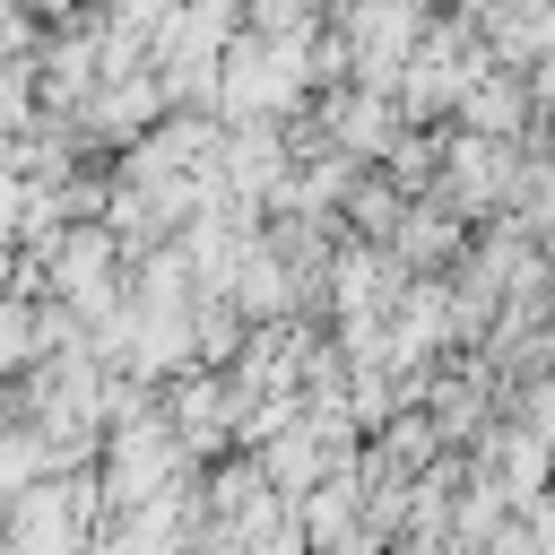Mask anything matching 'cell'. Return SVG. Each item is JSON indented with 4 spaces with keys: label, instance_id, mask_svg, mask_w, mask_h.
Masks as SVG:
<instances>
[{
    "label": "cell",
    "instance_id": "4",
    "mask_svg": "<svg viewBox=\"0 0 555 555\" xmlns=\"http://www.w3.org/2000/svg\"><path fill=\"white\" fill-rule=\"evenodd\" d=\"M330 130H338V147H382V104L373 95H338L330 104Z\"/></svg>",
    "mask_w": 555,
    "mask_h": 555
},
{
    "label": "cell",
    "instance_id": "3",
    "mask_svg": "<svg viewBox=\"0 0 555 555\" xmlns=\"http://www.w3.org/2000/svg\"><path fill=\"white\" fill-rule=\"evenodd\" d=\"M165 416H173V434H182V442H191V460H199V451H217V442L234 434L243 399H234V382H208V373H191V382L173 390V408H165Z\"/></svg>",
    "mask_w": 555,
    "mask_h": 555
},
{
    "label": "cell",
    "instance_id": "2",
    "mask_svg": "<svg viewBox=\"0 0 555 555\" xmlns=\"http://www.w3.org/2000/svg\"><path fill=\"white\" fill-rule=\"evenodd\" d=\"M95 494H104V477H35L9 503L0 538H17V546H69V538L95 529Z\"/></svg>",
    "mask_w": 555,
    "mask_h": 555
},
{
    "label": "cell",
    "instance_id": "1",
    "mask_svg": "<svg viewBox=\"0 0 555 555\" xmlns=\"http://www.w3.org/2000/svg\"><path fill=\"white\" fill-rule=\"evenodd\" d=\"M304 87V35H269L251 26L243 43L225 35V61H217V113L234 121H278Z\"/></svg>",
    "mask_w": 555,
    "mask_h": 555
}]
</instances>
